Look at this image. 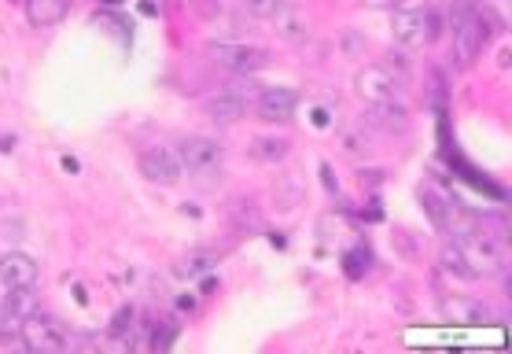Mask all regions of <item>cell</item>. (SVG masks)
<instances>
[{
    "label": "cell",
    "instance_id": "8",
    "mask_svg": "<svg viewBox=\"0 0 512 354\" xmlns=\"http://www.w3.org/2000/svg\"><path fill=\"white\" fill-rule=\"evenodd\" d=\"M207 52L218 67H225V71H233V74H255L269 63L266 48L244 45V41H218V45H210Z\"/></svg>",
    "mask_w": 512,
    "mask_h": 354
},
{
    "label": "cell",
    "instance_id": "17",
    "mask_svg": "<svg viewBox=\"0 0 512 354\" xmlns=\"http://www.w3.org/2000/svg\"><path fill=\"white\" fill-rule=\"evenodd\" d=\"M439 266H443L446 277H457V281H476L472 270H468V262L461 259V251H457L454 240H446L443 244V255H439Z\"/></svg>",
    "mask_w": 512,
    "mask_h": 354
},
{
    "label": "cell",
    "instance_id": "5",
    "mask_svg": "<svg viewBox=\"0 0 512 354\" xmlns=\"http://www.w3.org/2000/svg\"><path fill=\"white\" fill-rule=\"evenodd\" d=\"M177 159H181V170H188L192 177H214L222 174L225 163V148L214 137H203V133H192L177 144Z\"/></svg>",
    "mask_w": 512,
    "mask_h": 354
},
{
    "label": "cell",
    "instance_id": "14",
    "mask_svg": "<svg viewBox=\"0 0 512 354\" xmlns=\"http://www.w3.org/2000/svg\"><path fill=\"white\" fill-rule=\"evenodd\" d=\"M26 4V19L30 26L45 30V26H59L70 12V0H23Z\"/></svg>",
    "mask_w": 512,
    "mask_h": 354
},
{
    "label": "cell",
    "instance_id": "21",
    "mask_svg": "<svg viewBox=\"0 0 512 354\" xmlns=\"http://www.w3.org/2000/svg\"><path fill=\"white\" fill-rule=\"evenodd\" d=\"M343 152L347 155L369 152V137H365V133H347V137H343Z\"/></svg>",
    "mask_w": 512,
    "mask_h": 354
},
{
    "label": "cell",
    "instance_id": "16",
    "mask_svg": "<svg viewBox=\"0 0 512 354\" xmlns=\"http://www.w3.org/2000/svg\"><path fill=\"white\" fill-rule=\"evenodd\" d=\"M214 266H218V255H214V251H188L185 259L177 262V273L188 277V281H196V277L210 273Z\"/></svg>",
    "mask_w": 512,
    "mask_h": 354
},
{
    "label": "cell",
    "instance_id": "6",
    "mask_svg": "<svg viewBox=\"0 0 512 354\" xmlns=\"http://www.w3.org/2000/svg\"><path fill=\"white\" fill-rule=\"evenodd\" d=\"M19 343H23L26 351H67L70 347V336L67 329L59 325L52 314H41V310H30L23 318V325H19Z\"/></svg>",
    "mask_w": 512,
    "mask_h": 354
},
{
    "label": "cell",
    "instance_id": "1",
    "mask_svg": "<svg viewBox=\"0 0 512 354\" xmlns=\"http://www.w3.org/2000/svg\"><path fill=\"white\" fill-rule=\"evenodd\" d=\"M454 244L461 251V259L468 262L472 277H498L509 266V248H505V236H498L490 225L465 222L454 225Z\"/></svg>",
    "mask_w": 512,
    "mask_h": 354
},
{
    "label": "cell",
    "instance_id": "19",
    "mask_svg": "<svg viewBox=\"0 0 512 354\" xmlns=\"http://www.w3.org/2000/svg\"><path fill=\"white\" fill-rule=\"evenodd\" d=\"M280 4H284V0H240V8H244L251 19H273Z\"/></svg>",
    "mask_w": 512,
    "mask_h": 354
},
{
    "label": "cell",
    "instance_id": "11",
    "mask_svg": "<svg viewBox=\"0 0 512 354\" xmlns=\"http://www.w3.org/2000/svg\"><path fill=\"white\" fill-rule=\"evenodd\" d=\"M439 310H443V318L450 325H461V329H479V325L494 321L490 307L483 299H476V295H443Z\"/></svg>",
    "mask_w": 512,
    "mask_h": 354
},
{
    "label": "cell",
    "instance_id": "9",
    "mask_svg": "<svg viewBox=\"0 0 512 354\" xmlns=\"http://www.w3.org/2000/svg\"><path fill=\"white\" fill-rule=\"evenodd\" d=\"M140 174L155 181V185H177L181 181V159H177V148L170 144H148L140 152Z\"/></svg>",
    "mask_w": 512,
    "mask_h": 354
},
{
    "label": "cell",
    "instance_id": "3",
    "mask_svg": "<svg viewBox=\"0 0 512 354\" xmlns=\"http://www.w3.org/2000/svg\"><path fill=\"white\" fill-rule=\"evenodd\" d=\"M354 89L369 107L376 104H406V74L391 63H369L354 74Z\"/></svg>",
    "mask_w": 512,
    "mask_h": 354
},
{
    "label": "cell",
    "instance_id": "22",
    "mask_svg": "<svg viewBox=\"0 0 512 354\" xmlns=\"http://www.w3.org/2000/svg\"><path fill=\"white\" fill-rule=\"evenodd\" d=\"M177 4H188V0H177Z\"/></svg>",
    "mask_w": 512,
    "mask_h": 354
},
{
    "label": "cell",
    "instance_id": "15",
    "mask_svg": "<svg viewBox=\"0 0 512 354\" xmlns=\"http://www.w3.org/2000/svg\"><path fill=\"white\" fill-rule=\"evenodd\" d=\"M420 200H424V207H428V214H431V222L439 225V229H450L454 225V207H450V200H446L443 192L439 189H424L420 192Z\"/></svg>",
    "mask_w": 512,
    "mask_h": 354
},
{
    "label": "cell",
    "instance_id": "10",
    "mask_svg": "<svg viewBox=\"0 0 512 354\" xmlns=\"http://www.w3.org/2000/svg\"><path fill=\"white\" fill-rule=\"evenodd\" d=\"M251 104H255L258 118H266V122H291L295 107H299V96L284 89V85H258Z\"/></svg>",
    "mask_w": 512,
    "mask_h": 354
},
{
    "label": "cell",
    "instance_id": "2",
    "mask_svg": "<svg viewBox=\"0 0 512 354\" xmlns=\"http://www.w3.org/2000/svg\"><path fill=\"white\" fill-rule=\"evenodd\" d=\"M450 30H454V56L461 67L476 63V56L487 48L490 41V26H487V12L468 4V0H457L454 12H450Z\"/></svg>",
    "mask_w": 512,
    "mask_h": 354
},
{
    "label": "cell",
    "instance_id": "4",
    "mask_svg": "<svg viewBox=\"0 0 512 354\" xmlns=\"http://www.w3.org/2000/svg\"><path fill=\"white\" fill-rule=\"evenodd\" d=\"M391 34L402 48H424L439 37V12L431 4L406 8V12H391Z\"/></svg>",
    "mask_w": 512,
    "mask_h": 354
},
{
    "label": "cell",
    "instance_id": "12",
    "mask_svg": "<svg viewBox=\"0 0 512 354\" xmlns=\"http://www.w3.org/2000/svg\"><path fill=\"white\" fill-rule=\"evenodd\" d=\"M244 111H247V100L244 96H236L233 89H218L214 96H207V115L214 118V122H222V126L240 122Z\"/></svg>",
    "mask_w": 512,
    "mask_h": 354
},
{
    "label": "cell",
    "instance_id": "20",
    "mask_svg": "<svg viewBox=\"0 0 512 354\" xmlns=\"http://www.w3.org/2000/svg\"><path fill=\"white\" fill-rule=\"evenodd\" d=\"M365 8H391V12H406V8H420V4H431V0H361Z\"/></svg>",
    "mask_w": 512,
    "mask_h": 354
},
{
    "label": "cell",
    "instance_id": "7",
    "mask_svg": "<svg viewBox=\"0 0 512 354\" xmlns=\"http://www.w3.org/2000/svg\"><path fill=\"white\" fill-rule=\"evenodd\" d=\"M37 292V262L26 251L0 255V299Z\"/></svg>",
    "mask_w": 512,
    "mask_h": 354
},
{
    "label": "cell",
    "instance_id": "18",
    "mask_svg": "<svg viewBox=\"0 0 512 354\" xmlns=\"http://www.w3.org/2000/svg\"><path fill=\"white\" fill-rule=\"evenodd\" d=\"M288 152V137H258L255 141V159H262V163H280V159H288Z\"/></svg>",
    "mask_w": 512,
    "mask_h": 354
},
{
    "label": "cell",
    "instance_id": "13",
    "mask_svg": "<svg viewBox=\"0 0 512 354\" xmlns=\"http://www.w3.org/2000/svg\"><path fill=\"white\" fill-rule=\"evenodd\" d=\"M273 34L280 37V41H306L310 37V23H306V15L299 12V8H291V4H280L277 15H273Z\"/></svg>",
    "mask_w": 512,
    "mask_h": 354
}]
</instances>
